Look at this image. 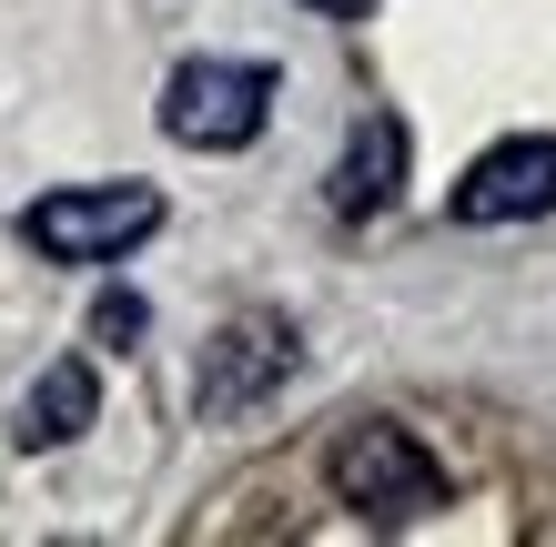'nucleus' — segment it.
I'll use <instances>...</instances> for the list:
<instances>
[{
	"label": "nucleus",
	"instance_id": "nucleus-1",
	"mask_svg": "<svg viewBox=\"0 0 556 547\" xmlns=\"http://www.w3.org/2000/svg\"><path fill=\"white\" fill-rule=\"evenodd\" d=\"M142 234H162V192L152 183H81V192H41L21 213V244L51 264H112Z\"/></svg>",
	"mask_w": 556,
	"mask_h": 547
},
{
	"label": "nucleus",
	"instance_id": "nucleus-2",
	"mask_svg": "<svg viewBox=\"0 0 556 547\" xmlns=\"http://www.w3.org/2000/svg\"><path fill=\"white\" fill-rule=\"evenodd\" d=\"M274 122V61H182L162 82V133L192 152H243Z\"/></svg>",
	"mask_w": 556,
	"mask_h": 547
},
{
	"label": "nucleus",
	"instance_id": "nucleus-3",
	"mask_svg": "<svg viewBox=\"0 0 556 547\" xmlns=\"http://www.w3.org/2000/svg\"><path fill=\"white\" fill-rule=\"evenodd\" d=\"M334 497L375 527H415L425 507H445V467L405 426H344L334 436Z\"/></svg>",
	"mask_w": 556,
	"mask_h": 547
},
{
	"label": "nucleus",
	"instance_id": "nucleus-4",
	"mask_svg": "<svg viewBox=\"0 0 556 547\" xmlns=\"http://www.w3.org/2000/svg\"><path fill=\"white\" fill-rule=\"evenodd\" d=\"M527 213H556V133H506L455 183V223H527Z\"/></svg>",
	"mask_w": 556,
	"mask_h": 547
},
{
	"label": "nucleus",
	"instance_id": "nucleus-5",
	"mask_svg": "<svg viewBox=\"0 0 556 547\" xmlns=\"http://www.w3.org/2000/svg\"><path fill=\"white\" fill-rule=\"evenodd\" d=\"M283 375H293V325L283 314H243V325H223L213 356H203V415H243L253 396H274Z\"/></svg>",
	"mask_w": 556,
	"mask_h": 547
},
{
	"label": "nucleus",
	"instance_id": "nucleus-6",
	"mask_svg": "<svg viewBox=\"0 0 556 547\" xmlns=\"http://www.w3.org/2000/svg\"><path fill=\"white\" fill-rule=\"evenodd\" d=\"M395 183H405V122L395 112H365L354 142H344V163H334V213L365 223V213L395 203Z\"/></svg>",
	"mask_w": 556,
	"mask_h": 547
},
{
	"label": "nucleus",
	"instance_id": "nucleus-7",
	"mask_svg": "<svg viewBox=\"0 0 556 547\" xmlns=\"http://www.w3.org/2000/svg\"><path fill=\"white\" fill-rule=\"evenodd\" d=\"M91 406H102V375H91L81 356H61L41 385H30V406H21V446L41 457V446H72L91 426Z\"/></svg>",
	"mask_w": 556,
	"mask_h": 547
},
{
	"label": "nucleus",
	"instance_id": "nucleus-8",
	"mask_svg": "<svg viewBox=\"0 0 556 547\" xmlns=\"http://www.w3.org/2000/svg\"><path fill=\"white\" fill-rule=\"evenodd\" d=\"M91 325H102V345H132V335H142V295H102Z\"/></svg>",
	"mask_w": 556,
	"mask_h": 547
},
{
	"label": "nucleus",
	"instance_id": "nucleus-9",
	"mask_svg": "<svg viewBox=\"0 0 556 547\" xmlns=\"http://www.w3.org/2000/svg\"><path fill=\"white\" fill-rule=\"evenodd\" d=\"M304 11H324V21H365L375 0H304Z\"/></svg>",
	"mask_w": 556,
	"mask_h": 547
}]
</instances>
